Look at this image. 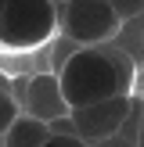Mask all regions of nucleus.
Wrapping results in <instances>:
<instances>
[{"label":"nucleus","instance_id":"7ed1b4c3","mask_svg":"<svg viewBox=\"0 0 144 147\" xmlns=\"http://www.w3.org/2000/svg\"><path fill=\"white\" fill-rule=\"evenodd\" d=\"M58 29L79 47H97L122 32V18L108 0H65L58 4Z\"/></svg>","mask_w":144,"mask_h":147},{"label":"nucleus","instance_id":"1a4fd4ad","mask_svg":"<svg viewBox=\"0 0 144 147\" xmlns=\"http://www.w3.org/2000/svg\"><path fill=\"white\" fill-rule=\"evenodd\" d=\"M108 4L115 7V14H119L122 22H133L137 14L144 11V0H108Z\"/></svg>","mask_w":144,"mask_h":147},{"label":"nucleus","instance_id":"f257e3e1","mask_svg":"<svg viewBox=\"0 0 144 147\" xmlns=\"http://www.w3.org/2000/svg\"><path fill=\"white\" fill-rule=\"evenodd\" d=\"M58 79L69 108H86L119 93H133V86L141 83V68L119 43H97L76 47L69 61L58 68Z\"/></svg>","mask_w":144,"mask_h":147},{"label":"nucleus","instance_id":"6e6552de","mask_svg":"<svg viewBox=\"0 0 144 147\" xmlns=\"http://www.w3.org/2000/svg\"><path fill=\"white\" fill-rule=\"evenodd\" d=\"M18 115H22V100L14 97V90H0V136L14 126Z\"/></svg>","mask_w":144,"mask_h":147},{"label":"nucleus","instance_id":"20e7f679","mask_svg":"<svg viewBox=\"0 0 144 147\" xmlns=\"http://www.w3.org/2000/svg\"><path fill=\"white\" fill-rule=\"evenodd\" d=\"M130 111H133V93H119V97L97 100V104H86V108H72L76 136H83L86 144H101L126 126Z\"/></svg>","mask_w":144,"mask_h":147},{"label":"nucleus","instance_id":"2eb2a0df","mask_svg":"<svg viewBox=\"0 0 144 147\" xmlns=\"http://www.w3.org/2000/svg\"><path fill=\"white\" fill-rule=\"evenodd\" d=\"M0 14H4V0H0Z\"/></svg>","mask_w":144,"mask_h":147},{"label":"nucleus","instance_id":"0eeeda50","mask_svg":"<svg viewBox=\"0 0 144 147\" xmlns=\"http://www.w3.org/2000/svg\"><path fill=\"white\" fill-rule=\"evenodd\" d=\"M94 147H141V97H133V111H130L126 126L115 136H108V140H101Z\"/></svg>","mask_w":144,"mask_h":147},{"label":"nucleus","instance_id":"f8f14e48","mask_svg":"<svg viewBox=\"0 0 144 147\" xmlns=\"http://www.w3.org/2000/svg\"><path fill=\"white\" fill-rule=\"evenodd\" d=\"M0 90H14V83H11V76H4V72H0Z\"/></svg>","mask_w":144,"mask_h":147},{"label":"nucleus","instance_id":"39448f33","mask_svg":"<svg viewBox=\"0 0 144 147\" xmlns=\"http://www.w3.org/2000/svg\"><path fill=\"white\" fill-rule=\"evenodd\" d=\"M22 111L33 115V119H43L47 126H50L54 119L72 115L58 72H40V76H33L25 86H22Z\"/></svg>","mask_w":144,"mask_h":147},{"label":"nucleus","instance_id":"9b49d317","mask_svg":"<svg viewBox=\"0 0 144 147\" xmlns=\"http://www.w3.org/2000/svg\"><path fill=\"white\" fill-rule=\"evenodd\" d=\"M54 43H58V50H54V72H58L65 61H69V54L79 47V43H76V40H69V36H61V40H54Z\"/></svg>","mask_w":144,"mask_h":147},{"label":"nucleus","instance_id":"dca6fc26","mask_svg":"<svg viewBox=\"0 0 144 147\" xmlns=\"http://www.w3.org/2000/svg\"><path fill=\"white\" fill-rule=\"evenodd\" d=\"M54 4H65V0H54Z\"/></svg>","mask_w":144,"mask_h":147},{"label":"nucleus","instance_id":"ddd939ff","mask_svg":"<svg viewBox=\"0 0 144 147\" xmlns=\"http://www.w3.org/2000/svg\"><path fill=\"white\" fill-rule=\"evenodd\" d=\"M141 147H144V97H141Z\"/></svg>","mask_w":144,"mask_h":147},{"label":"nucleus","instance_id":"f03ea898","mask_svg":"<svg viewBox=\"0 0 144 147\" xmlns=\"http://www.w3.org/2000/svg\"><path fill=\"white\" fill-rule=\"evenodd\" d=\"M58 32L54 0H4L0 14V50H36Z\"/></svg>","mask_w":144,"mask_h":147},{"label":"nucleus","instance_id":"423d86ee","mask_svg":"<svg viewBox=\"0 0 144 147\" xmlns=\"http://www.w3.org/2000/svg\"><path fill=\"white\" fill-rule=\"evenodd\" d=\"M47 140H50V126L43 119H33L22 111L14 119V126L0 136V147H43Z\"/></svg>","mask_w":144,"mask_h":147},{"label":"nucleus","instance_id":"9d476101","mask_svg":"<svg viewBox=\"0 0 144 147\" xmlns=\"http://www.w3.org/2000/svg\"><path fill=\"white\" fill-rule=\"evenodd\" d=\"M43 147H94V144H86L83 136H76V133H50V140Z\"/></svg>","mask_w":144,"mask_h":147},{"label":"nucleus","instance_id":"4468645a","mask_svg":"<svg viewBox=\"0 0 144 147\" xmlns=\"http://www.w3.org/2000/svg\"><path fill=\"white\" fill-rule=\"evenodd\" d=\"M133 25H137V29H141V32H144V11H141V14H137V18H133Z\"/></svg>","mask_w":144,"mask_h":147}]
</instances>
